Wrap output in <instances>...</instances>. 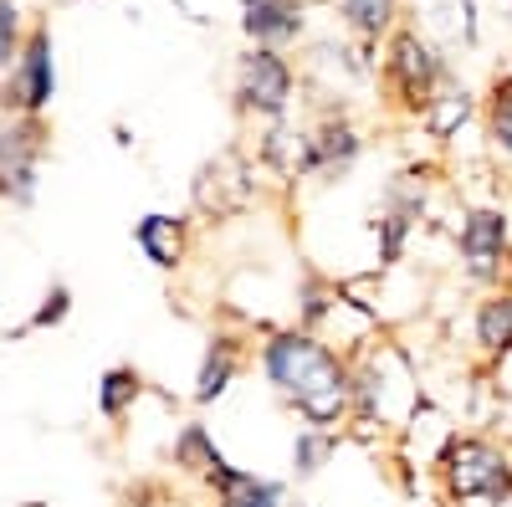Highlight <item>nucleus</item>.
<instances>
[{
	"label": "nucleus",
	"instance_id": "f257e3e1",
	"mask_svg": "<svg viewBox=\"0 0 512 507\" xmlns=\"http://www.w3.org/2000/svg\"><path fill=\"white\" fill-rule=\"evenodd\" d=\"M256 369H262L267 390L303 420V426L338 431L354 420V359L328 344L313 328H272L256 344Z\"/></svg>",
	"mask_w": 512,
	"mask_h": 507
},
{
	"label": "nucleus",
	"instance_id": "f03ea898",
	"mask_svg": "<svg viewBox=\"0 0 512 507\" xmlns=\"http://www.w3.org/2000/svg\"><path fill=\"white\" fill-rule=\"evenodd\" d=\"M436 477L451 507H466V502L507 507L512 502V451L492 436H451L446 451L436 456Z\"/></svg>",
	"mask_w": 512,
	"mask_h": 507
},
{
	"label": "nucleus",
	"instance_id": "7ed1b4c3",
	"mask_svg": "<svg viewBox=\"0 0 512 507\" xmlns=\"http://www.w3.org/2000/svg\"><path fill=\"white\" fill-rule=\"evenodd\" d=\"M379 72H384L390 98L400 103V113H410V118H425V108L456 82L446 52L415 26H400L390 41H384V67Z\"/></svg>",
	"mask_w": 512,
	"mask_h": 507
},
{
	"label": "nucleus",
	"instance_id": "20e7f679",
	"mask_svg": "<svg viewBox=\"0 0 512 507\" xmlns=\"http://www.w3.org/2000/svg\"><path fill=\"white\" fill-rule=\"evenodd\" d=\"M456 262L461 277L492 292L507 287L512 272V216L502 205H466L461 221H456Z\"/></svg>",
	"mask_w": 512,
	"mask_h": 507
},
{
	"label": "nucleus",
	"instance_id": "39448f33",
	"mask_svg": "<svg viewBox=\"0 0 512 507\" xmlns=\"http://www.w3.org/2000/svg\"><path fill=\"white\" fill-rule=\"evenodd\" d=\"M236 113L251 123H287L292 98H297V67L287 62V52L272 47H246L236 57V82H231Z\"/></svg>",
	"mask_w": 512,
	"mask_h": 507
},
{
	"label": "nucleus",
	"instance_id": "423d86ee",
	"mask_svg": "<svg viewBox=\"0 0 512 507\" xmlns=\"http://www.w3.org/2000/svg\"><path fill=\"white\" fill-rule=\"evenodd\" d=\"M256 195L251 185V164H241V154H216V159H205L195 169V210L200 216H236V210H246Z\"/></svg>",
	"mask_w": 512,
	"mask_h": 507
},
{
	"label": "nucleus",
	"instance_id": "0eeeda50",
	"mask_svg": "<svg viewBox=\"0 0 512 507\" xmlns=\"http://www.w3.org/2000/svg\"><path fill=\"white\" fill-rule=\"evenodd\" d=\"M36 159H41L36 123H0V195L16 205H31L36 200Z\"/></svg>",
	"mask_w": 512,
	"mask_h": 507
},
{
	"label": "nucleus",
	"instance_id": "6e6552de",
	"mask_svg": "<svg viewBox=\"0 0 512 507\" xmlns=\"http://www.w3.org/2000/svg\"><path fill=\"white\" fill-rule=\"evenodd\" d=\"M57 93V67H52V36L36 31L26 41V52L16 57V72L6 82V108H21V113H41Z\"/></svg>",
	"mask_w": 512,
	"mask_h": 507
},
{
	"label": "nucleus",
	"instance_id": "1a4fd4ad",
	"mask_svg": "<svg viewBox=\"0 0 512 507\" xmlns=\"http://www.w3.org/2000/svg\"><path fill=\"white\" fill-rule=\"evenodd\" d=\"M303 31H308L303 0H241V36L251 41V47L287 52Z\"/></svg>",
	"mask_w": 512,
	"mask_h": 507
},
{
	"label": "nucleus",
	"instance_id": "9d476101",
	"mask_svg": "<svg viewBox=\"0 0 512 507\" xmlns=\"http://www.w3.org/2000/svg\"><path fill=\"white\" fill-rule=\"evenodd\" d=\"M241 369H246V344L241 338L236 333H210V344L200 354V369H195L190 400L195 405H221L231 395V385L241 379Z\"/></svg>",
	"mask_w": 512,
	"mask_h": 507
},
{
	"label": "nucleus",
	"instance_id": "9b49d317",
	"mask_svg": "<svg viewBox=\"0 0 512 507\" xmlns=\"http://www.w3.org/2000/svg\"><path fill=\"white\" fill-rule=\"evenodd\" d=\"M134 246L159 272H175V267H185V251H190V221L169 216V210H149V216L134 226Z\"/></svg>",
	"mask_w": 512,
	"mask_h": 507
},
{
	"label": "nucleus",
	"instance_id": "f8f14e48",
	"mask_svg": "<svg viewBox=\"0 0 512 507\" xmlns=\"http://www.w3.org/2000/svg\"><path fill=\"white\" fill-rule=\"evenodd\" d=\"M205 487H210V497H216V507H287V482L246 472V467H226Z\"/></svg>",
	"mask_w": 512,
	"mask_h": 507
},
{
	"label": "nucleus",
	"instance_id": "ddd939ff",
	"mask_svg": "<svg viewBox=\"0 0 512 507\" xmlns=\"http://www.w3.org/2000/svg\"><path fill=\"white\" fill-rule=\"evenodd\" d=\"M472 344L482 359H507L512 354V287H492L472 308Z\"/></svg>",
	"mask_w": 512,
	"mask_h": 507
},
{
	"label": "nucleus",
	"instance_id": "4468645a",
	"mask_svg": "<svg viewBox=\"0 0 512 507\" xmlns=\"http://www.w3.org/2000/svg\"><path fill=\"white\" fill-rule=\"evenodd\" d=\"M169 456H175V467H180L185 477H200V482H210L216 472L231 467L226 451L216 446V436H210V426H200V420H185V426L175 431V446H169Z\"/></svg>",
	"mask_w": 512,
	"mask_h": 507
},
{
	"label": "nucleus",
	"instance_id": "2eb2a0df",
	"mask_svg": "<svg viewBox=\"0 0 512 507\" xmlns=\"http://www.w3.org/2000/svg\"><path fill=\"white\" fill-rule=\"evenodd\" d=\"M400 11H405V0H338V21L359 41H369V47H379V41H390L400 31Z\"/></svg>",
	"mask_w": 512,
	"mask_h": 507
},
{
	"label": "nucleus",
	"instance_id": "dca6fc26",
	"mask_svg": "<svg viewBox=\"0 0 512 507\" xmlns=\"http://www.w3.org/2000/svg\"><path fill=\"white\" fill-rule=\"evenodd\" d=\"M415 231H420L415 216H405V210H395V205H379L374 210V262L379 267H400Z\"/></svg>",
	"mask_w": 512,
	"mask_h": 507
},
{
	"label": "nucleus",
	"instance_id": "f3484780",
	"mask_svg": "<svg viewBox=\"0 0 512 507\" xmlns=\"http://www.w3.org/2000/svg\"><path fill=\"white\" fill-rule=\"evenodd\" d=\"M482 129H487L492 154L512 164V77H497L492 82V93L482 103Z\"/></svg>",
	"mask_w": 512,
	"mask_h": 507
},
{
	"label": "nucleus",
	"instance_id": "a211bd4d",
	"mask_svg": "<svg viewBox=\"0 0 512 507\" xmlns=\"http://www.w3.org/2000/svg\"><path fill=\"white\" fill-rule=\"evenodd\" d=\"M139 395H144V374L134 364H118V369H108L98 379V410H103V420H123L128 410L139 405Z\"/></svg>",
	"mask_w": 512,
	"mask_h": 507
},
{
	"label": "nucleus",
	"instance_id": "6ab92c4d",
	"mask_svg": "<svg viewBox=\"0 0 512 507\" xmlns=\"http://www.w3.org/2000/svg\"><path fill=\"white\" fill-rule=\"evenodd\" d=\"M338 451V431H323V426H303L292 436V477L297 482H313Z\"/></svg>",
	"mask_w": 512,
	"mask_h": 507
},
{
	"label": "nucleus",
	"instance_id": "aec40b11",
	"mask_svg": "<svg viewBox=\"0 0 512 507\" xmlns=\"http://www.w3.org/2000/svg\"><path fill=\"white\" fill-rule=\"evenodd\" d=\"M472 113H477L472 93H466L461 82H451V88H446L431 108H425V118H420V123H425V134H431V139H451V134H456Z\"/></svg>",
	"mask_w": 512,
	"mask_h": 507
},
{
	"label": "nucleus",
	"instance_id": "412c9836",
	"mask_svg": "<svg viewBox=\"0 0 512 507\" xmlns=\"http://www.w3.org/2000/svg\"><path fill=\"white\" fill-rule=\"evenodd\" d=\"M379 205H395V210H405V216L425 221V210H431V190H425L420 175H395L390 185H384Z\"/></svg>",
	"mask_w": 512,
	"mask_h": 507
},
{
	"label": "nucleus",
	"instance_id": "4be33fe9",
	"mask_svg": "<svg viewBox=\"0 0 512 507\" xmlns=\"http://www.w3.org/2000/svg\"><path fill=\"white\" fill-rule=\"evenodd\" d=\"M67 313H72V292H67L62 282H57V287L47 292V298H41V308L31 313V323H26V328H57V323H62Z\"/></svg>",
	"mask_w": 512,
	"mask_h": 507
},
{
	"label": "nucleus",
	"instance_id": "5701e85b",
	"mask_svg": "<svg viewBox=\"0 0 512 507\" xmlns=\"http://www.w3.org/2000/svg\"><path fill=\"white\" fill-rule=\"evenodd\" d=\"M16 57V0H0V67Z\"/></svg>",
	"mask_w": 512,
	"mask_h": 507
},
{
	"label": "nucleus",
	"instance_id": "b1692460",
	"mask_svg": "<svg viewBox=\"0 0 512 507\" xmlns=\"http://www.w3.org/2000/svg\"><path fill=\"white\" fill-rule=\"evenodd\" d=\"M287 507H308V502H287Z\"/></svg>",
	"mask_w": 512,
	"mask_h": 507
}]
</instances>
